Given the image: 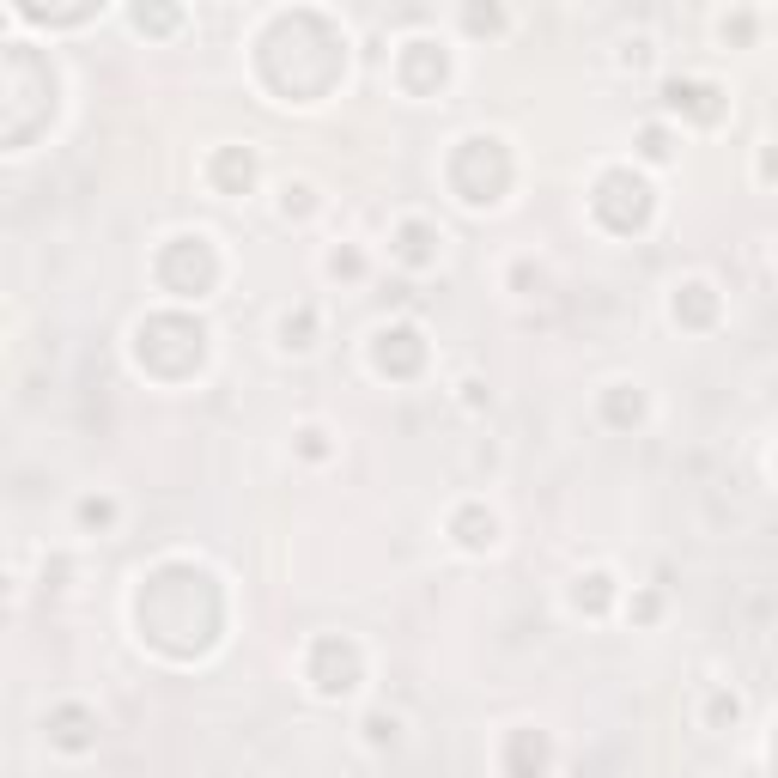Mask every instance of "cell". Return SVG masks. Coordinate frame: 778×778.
Listing matches in <instances>:
<instances>
[{"mask_svg":"<svg viewBox=\"0 0 778 778\" xmlns=\"http://www.w3.org/2000/svg\"><path fill=\"white\" fill-rule=\"evenodd\" d=\"M760 183H778V140L760 146Z\"/></svg>","mask_w":778,"mask_h":778,"instance_id":"52a82bcc","label":"cell"},{"mask_svg":"<svg viewBox=\"0 0 778 778\" xmlns=\"http://www.w3.org/2000/svg\"><path fill=\"white\" fill-rule=\"evenodd\" d=\"M323 274H329V280H341V274L359 280V274H365V256H359L353 244H347V250H329V256H323Z\"/></svg>","mask_w":778,"mask_h":778,"instance_id":"277c9868","label":"cell"},{"mask_svg":"<svg viewBox=\"0 0 778 778\" xmlns=\"http://www.w3.org/2000/svg\"><path fill=\"white\" fill-rule=\"evenodd\" d=\"M456 389H462V408H493V389H487L481 377H462Z\"/></svg>","mask_w":778,"mask_h":778,"instance_id":"5b68a950","label":"cell"},{"mask_svg":"<svg viewBox=\"0 0 778 778\" xmlns=\"http://www.w3.org/2000/svg\"><path fill=\"white\" fill-rule=\"evenodd\" d=\"M699 724H706L712 736H724V730H736L742 724V699L736 693H724V687H712V706L699 712Z\"/></svg>","mask_w":778,"mask_h":778,"instance_id":"6da1fadb","label":"cell"},{"mask_svg":"<svg viewBox=\"0 0 778 778\" xmlns=\"http://www.w3.org/2000/svg\"><path fill=\"white\" fill-rule=\"evenodd\" d=\"M639 146H645V159H657V165L669 159V134L663 128H639Z\"/></svg>","mask_w":778,"mask_h":778,"instance_id":"8992f818","label":"cell"},{"mask_svg":"<svg viewBox=\"0 0 778 778\" xmlns=\"http://www.w3.org/2000/svg\"><path fill=\"white\" fill-rule=\"evenodd\" d=\"M396 742H402L396 712H365V748H396Z\"/></svg>","mask_w":778,"mask_h":778,"instance_id":"3957f363","label":"cell"},{"mask_svg":"<svg viewBox=\"0 0 778 778\" xmlns=\"http://www.w3.org/2000/svg\"><path fill=\"white\" fill-rule=\"evenodd\" d=\"M73 517H80V529H86V535H98V529H110V523H116V499H110V493H104V499H98V493H86L80 505H73Z\"/></svg>","mask_w":778,"mask_h":778,"instance_id":"7a4b0ae2","label":"cell"}]
</instances>
